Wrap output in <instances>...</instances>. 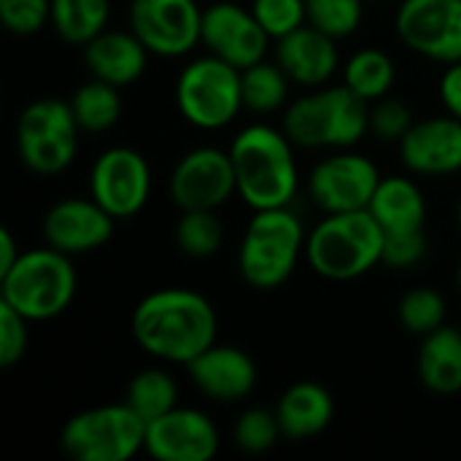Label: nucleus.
Instances as JSON below:
<instances>
[{
    "mask_svg": "<svg viewBox=\"0 0 461 461\" xmlns=\"http://www.w3.org/2000/svg\"><path fill=\"white\" fill-rule=\"evenodd\" d=\"M132 338L154 359L189 365L216 343L213 305L192 289H159L132 311Z\"/></svg>",
    "mask_w": 461,
    "mask_h": 461,
    "instance_id": "nucleus-1",
    "label": "nucleus"
},
{
    "mask_svg": "<svg viewBox=\"0 0 461 461\" xmlns=\"http://www.w3.org/2000/svg\"><path fill=\"white\" fill-rule=\"evenodd\" d=\"M292 146L289 135L270 124H251L238 132L230 146V157L238 178V194L249 208H281L294 200L300 176Z\"/></svg>",
    "mask_w": 461,
    "mask_h": 461,
    "instance_id": "nucleus-2",
    "label": "nucleus"
},
{
    "mask_svg": "<svg viewBox=\"0 0 461 461\" xmlns=\"http://www.w3.org/2000/svg\"><path fill=\"white\" fill-rule=\"evenodd\" d=\"M384 227L365 211L327 213L305 240L313 273L330 281H354L384 262Z\"/></svg>",
    "mask_w": 461,
    "mask_h": 461,
    "instance_id": "nucleus-3",
    "label": "nucleus"
},
{
    "mask_svg": "<svg viewBox=\"0 0 461 461\" xmlns=\"http://www.w3.org/2000/svg\"><path fill=\"white\" fill-rule=\"evenodd\" d=\"M370 103L346 84L316 89L284 113V132L303 149H351L370 130Z\"/></svg>",
    "mask_w": 461,
    "mask_h": 461,
    "instance_id": "nucleus-4",
    "label": "nucleus"
},
{
    "mask_svg": "<svg viewBox=\"0 0 461 461\" xmlns=\"http://www.w3.org/2000/svg\"><path fill=\"white\" fill-rule=\"evenodd\" d=\"M76 270L70 254L51 246L22 251L16 265L0 276V303L27 321H49L68 311L76 297Z\"/></svg>",
    "mask_w": 461,
    "mask_h": 461,
    "instance_id": "nucleus-5",
    "label": "nucleus"
},
{
    "mask_svg": "<svg viewBox=\"0 0 461 461\" xmlns=\"http://www.w3.org/2000/svg\"><path fill=\"white\" fill-rule=\"evenodd\" d=\"M305 240L303 224L289 205L254 211L238 249V270L243 281L262 292L278 289L294 273Z\"/></svg>",
    "mask_w": 461,
    "mask_h": 461,
    "instance_id": "nucleus-6",
    "label": "nucleus"
},
{
    "mask_svg": "<svg viewBox=\"0 0 461 461\" xmlns=\"http://www.w3.org/2000/svg\"><path fill=\"white\" fill-rule=\"evenodd\" d=\"M62 451L76 461H130L146 451V421L127 405H100L76 413L59 435Z\"/></svg>",
    "mask_w": 461,
    "mask_h": 461,
    "instance_id": "nucleus-7",
    "label": "nucleus"
},
{
    "mask_svg": "<svg viewBox=\"0 0 461 461\" xmlns=\"http://www.w3.org/2000/svg\"><path fill=\"white\" fill-rule=\"evenodd\" d=\"M78 122L70 103L43 97L30 103L16 122V151L38 176H57L73 165L78 151Z\"/></svg>",
    "mask_w": 461,
    "mask_h": 461,
    "instance_id": "nucleus-8",
    "label": "nucleus"
},
{
    "mask_svg": "<svg viewBox=\"0 0 461 461\" xmlns=\"http://www.w3.org/2000/svg\"><path fill=\"white\" fill-rule=\"evenodd\" d=\"M176 105L200 130L227 127L243 108L240 70L213 54L189 62L176 81Z\"/></svg>",
    "mask_w": 461,
    "mask_h": 461,
    "instance_id": "nucleus-9",
    "label": "nucleus"
},
{
    "mask_svg": "<svg viewBox=\"0 0 461 461\" xmlns=\"http://www.w3.org/2000/svg\"><path fill=\"white\" fill-rule=\"evenodd\" d=\"M394 27L419 57L443 65L461 59V0H400Z\"/></svg>",
    "mask_w": 461,
    "mask_h": 461,
    "instance_id": "nucleus-10",
    "label": "nucleus"
},
{
    "mask_svg": "<svg viewBox=\"0 0 461 461\" xmlns=\"http://www.w3.org/2000/svg\"><path fill=\"white\" fill-rule=\"evenodd\" d=\"M235 192L232 157L213 146L186 151L170 173V197L181 211H219Z\"/></svg>",
    "mask_w": 461,
    "mask_h": 461,
    "instance_id": "nucleus-11",
    "label": "nucleus"
},
{
    "mask_svg": "<svg viewBox=\"0 0 461 461\" xmlns=\"http://www.w3.org/2000/svg\"><path fill=\"white\" fill-rule=\"evenodd\" d=\"M130 30L157 57H184L203 35V8L194 0H132Z\"/></svg>",
    "mask_w": 461,
    "mask_h": 461,
    "instance_id": "nucleus-12",
    "label": "nucleus"
},
{
    "mask_svg": "<svg viewBox=\"0 0 461 461\" xmlns=\"http://www.w3.org/2000/svg\"><path fill=\"white\" fill-rule=\"evenodd\" d=\"M89 189L113 219H132L143 211L151 192L149 162L135 149L113 146L95 159Z\"/></svg>",
    "mask_w": 461,
    "mask_h": 461,
    "instance_id": "nucleus-13",
    "label": "nucleus"
},
{
    "mask_svg": "<svg viewBox=\"0 0 461 461\" xmlns=\"http://www.w3.org/2000/svg\"><path fill=\"white\" fill-rule=\"evenodd\" d=\"M267 30L259 24L251 8L221 0L203 8V35L200 43L238 70H246L265 59L270 46Z\"/></svg>",
    "mask_w": 461,
    "mask_h": 461,
    "instance_id": "nucleus-14",
    "label": "nucleus"
},
{
    "mask_svg": "<svg viewBox=\"0 0 461 461\" xmlns=\"http://www.w3.org/2000/svg\"><path fill=\"white\" fill-rule=\"evenodd\" d=\"M381 184L378 167L351 151H340L319 162L308 178V194L324 213L365 211Z\"/></svg>",
    "mask_w": 461,
    "mask_h": 461,
    "instance_id": "nucleus-15",
    "label": "nucleus"
},
{
    "mask_svg": "<svg viewBox=\"0 0 461 461\" xmlns=\"http://www.w3.org/2000/svg\"><path fill=\"white\" fill-rule=\"evenodd\" d=\"M216 451L219 429L200 411L173 408L146 424V454L157 461H211Z\"/></svg>",
    "mask_w": 461,
    "mask_h": 461,
    "instance_id": "nucleus-16",
    "label": "nucleus"
},
{
    "mask_svg": "<svg viewBox=\"0 0 461 461\" xmlns=\"http://www.w3.org/2000/svg\"><path fill=\"white\" fill-rule=\"evenodd\" d=\"M113 221L116 219L95 197H68L46 211L41 232L46 246L62 254H84L111 240Z\"/></svg>",
    "mask_w": 461,
    "mask_h": 461,
    "instance_id": "nucleus-17",
    "label": "nucleus"
},
{
    "mask_svg": "<svg viewBox=\"0 0 461 461\" xmlns=\"http://www.w3.org/2000/svg\"><path fill=\"white\" fill-rule=\"evenodd\" d=\"M400 159L419 176H451L461 170V119L432 116L413 122L400 140Z\"/></svg>",
    "mask_w": 461,
    "mask_h": 461,
    "instance_id": "nucleus-18",
    "label": "nucleus"
},
{
    "mask_svg": "<svg viewBox=\"0 0 461 461\" xmlns=\"http://www.w3.org/2000/svg\"><path fill=\"white\" fill-rule=\"evenodd\" d=\"M276 62L284 68L289 81L319 89L338 73V38L305 22L294 32L276 41Z\"/></svg>",
    "mask_w": 461,
    "mask_h": 461,
    "instance_id": "nucleus-19",
    "label": "nucleus"
},
{
    "mask_svg": "<svg viewBox=\"0 0 461 461\" xmlns=\"http://www.w3.org/2000/svg\"><path fill=\"white\" fill-rule=\"evenodd\" d=\"M186 370L194 386L213 402H238L257 386L254 359L235 346L213 343L197 359H192Z\"/></svg>",
    "mask_w": 461,
    "mask_h": 461,
    "instance_id": "nucleus-20",
    "label": "nucleus"
},
{
    "mask_svg": "<svg viewBox=\"0 0 461 461\" xmlns=\"http://www.w3.org/2000/svg\"><path fill=\"white\" fill-rule=\"evenodd\" d=\"M149 49L132 30H103L84 43V62L89 73L113 86L135 84L149 62Z\"/></svg>",
    "mask_w": 461,
    "mask_h": 461,
    "instance_id": "nucleus-21",
    "label": "nucleus"
},
{
    "mask_svg": "<svg viewBox=\"0 0 461 461\" xmlns=\"http://www.w3.org/2000/svg\"><path fill=\"white\" fill-rule=\"evenodd\" d=\"M276 416H278L284 438L311 440L332 424L335 400L321 384L300 381L281 394V400L276 405Z\"/></svg>",
    "mask_w": 461,
    "mask_h": 461,
    "instance_id": "nucleus-22",
    "label": "nucleus"
},
{
    "mask_svg": "<svg viewBox=\"0 0 461 461\" xmlns=\"http://www.w3.org/2000/svg\"><path fill=\"white\" fill-rule=\"evenodd\" d=\"M419 378L440 397L461 392V330L440 327L424 335L419 348Z\"/></svg>",
    "mask_w": 461,
    "mask_h": 461,
    "instance_id": "nucleus-23",
    "label": "nucleus"
},
{
    "mask_svg": "<svg viewBox=\"0 0 461 461\" xmlns=\"http://www.w3.org/2000/svg\"><path fill=\"white\" fill-rule=\"evenodd\" d=\"M367 211L375 216V221L384 227V232L424 230V221H427L424 194L405 176L381 178V184H378Z\"/></svg>",
    "mask_w": 461,
    "mask_h": 461,
    "instance_id": "nucleus-24",
    "label": "nucleus"
},
{
    "mask_svg": "<svg viewBox=\"0 0 461 461\" xmlns=\"http://www.w3.org/2000/svg\"><path fill=\"white\" fill-rule=\"evenodd\" d=\"M111 0H51V27L68 43L84 46L108 27Z\"/></svg>",
    "mask_w": 461,
    "mask_h": 461,
    "instance_id": "nucleus-25",
    "label": "nucleus"
},
{
    "mask_svg": "<svg viewBox=\"0 0 461 461\" xmlns=\"http://www.w3.org/2000/svg\"><path fill=\"white\" fill-rule=\"evenodd\" d=\"M394 62L381 49H359L348 57L343 70V84L359 95L365 103H375L386 97L394 86Z\"/></svg>",
    "mask_w": 461,
    "mask_h": 461,
    "instance_id": "nucleus-26",
    "label": "nucleus"
},
{
    "mask_svg": "<svg viewBox=\"0 0 461 461\" xmlns=\"http://www.w3.org/2000/svg\"><path fill=\"white\" fill-rule=\"evenodd\" d=\"M70 108L76 113V122L86 132H108L119 116H122V97L119 86L92 78L89 84H81L76 95L70 97Z\"/></svg>",
    "mask_w": 461,
    "mask_h": 461,
    "instance_id": "nucleus-27",
    "label": "nucleus"
},
{
    "mask_svg": "<svg viewBox=\"0 0 461 461\" xmlns=\"http://www.w3.org/2000/svg\"><path fill=\"white\" fill-rule=\"evenodd\" d=\"M124 402L149 424L165 413H170L173 408H178V386L173 381V375H167L165 370H143L138 373L127 392H124Z\"/></svg>",
    "mask_w": 461,
    "mask_h": 461,
    "instance_id": "nucleus-28",
    "label": "nucleus"
},
{
    "mask_svg": "<svg viewBox=\"0 0 461 461\" xmlns=\"http://www.w3.org/2000/svg\"><path fill=\"white\" fill-rule=\"evenodd\" d=\"M240 89H243V108L254 113H273L286 103L289 76L278 62L262 59L240 70Z\"/></svg>",
    "mask_w": 461,
    "mask_h": 461,
    "instance_id": "nucleus-29",
    "label": "nucleus"
},
{
    "mask_svg": "<svg viewBox=\"0 0 461 461\" xmlns=\"http://www.w3.org/2000/svg\"><path fill=\"white\" fill-rule=\"evenodd\" d=\"M224 230L216 211H181L176 224V243L192 259H208L221 249Z\"/></svg>",
    "mask_w": 461,
    "mask_h": 461,
    "instance_id": "nucleus-30",
    "label": "nucleus"
},
{
    "mask_svg": "<svg viewBox=\"0 0 461 461\" xmlns=\"http://www.w3.org/2000/svg\"><path fill=\"white\" fill-rule=\"evenodd\" d=\"M397 316H400L402 330H408L411 335L424 338V335H429V332H435V330L443 327V319H446V300H443L435 289L419 286V289H411V292L400 300Z\"/></svg>",
    "mask_w": 461,
    "mask_h": 461,
    "instance_id": "nucleus-31",
    "label": "nucleus"
},
{
    "mask_svg": "<svg viewBox=\"0 0 461 461\" xmlns=\"http://www.w3.org/2000/svg\"><path fill=\"white\" fill-rule=\"evenodd\" d=\"M305 8H308V24L340 41L359 30L365 0H305Z\"/></svg>",
    "mask_w": 461,
    "mask_h": 461,
    "instance_id": "nucleus-32",
    "label": "nucleus"
},
{
    "mask_svg": "<svg viewBox=\"0 0 461 461\" xmlns=\"http://www.w3.org/2000/svg\"><path fill=\"white\" fill-rule=\"evenodd\" d=\"M281 435L284 432H281L276 411H265V408H251V411L240 413V419H238V424L232 429L235 446L243 448L246 454L270 451L278 443Z\"/></svg>",
    "mask_w": 461,
    "mask_h": 461,
    "instance_id": "nucleus-33",
    "label": "nucleus"
},
{
    "mask_svg": "<svg viewBox=\"0 0 461 461\" xmlns=\"http://www.w3.org/2000/svg\"><path fill=\"white\" fill-rule=\"evenodd\" d=\"M251 11L273 41L294 32L308 22L305 0H254Z\"/></svg>",
    "mask_w": 461,
    "mask_h": 461,
    "instance_id": "nucleus-34",
    "label": "nucleus"
},
{
    "mask_svg": "<svg viewBox=\"0 0 461 461\" xmlns=\"http://www.w3.org/2000/svg\"><path fill=\"white\" fill-rule=\"evenodd\" d=\"M0 22L14 35H35L51 22V0H0Z\"/></svg>",
    "mask_w": 461,
    "mask_h": 461,
    "instance_id": "nucleus-35",
    "label": "nucleus"
},
{
    "mask_svg": "<svg viewBox=\"0 0 461 461\" xmlns=\"http://www.w3.org/2000/svg\"><path fill=\"white\" fill-rule=\"evenodd\" d=\"M413 111L397 100V97H381L375 100V105L370 108V130L373 135H378L381 140H402L405 132L413 127Z\"/></svg>",
    "mask_w": 461,
    "mask_h": 461,
    "instance_id": "nucleus-36",
    "label": "nucleus"
},
{
    "mask_svg": "<svg viewBox=\"0 0 461 461\" xmlns=\"http://www.w3.org/2000/svg\"><path fill=\"white\" fill-rule=\"evenodd\" d=\"M384 265L394 270H408L416 267L424 254H427V238L424 230H411V232H384Z\"/></svg>",
    "mask_w": 461,
    "mask_h": 461,
    "instance_id": "nucleus-37",
    "label": "nucleus"
},
{
    "mask_svg": "<svg viewBox=\"0 0 461 461\" xmlns=\"http://www.w3.org/2000/svg\"><path fill=\"white\" fill-rule=\"evenodd\" d=\"M27 319L0 303V367H14L27 351Z\"/></svg>",
    "mask_w": 461,
    "mask_h": 461,
    "instance_id": "nucleus-38",
    "label": "nucleus"
},
{
    "mask_svg": "<svg viewBox=\"0 0 461 461\" xmlns=\"http://www.w3.org/2000/svg\"><path fill=\"white\" fill-rule=\"evenodd\" d=\"M440 100L446 113L461 119V59L446 65V73L440 78Z\"/></svg>",
    "mask_w": 461,
    "mask_h": 461,
    "instance_id": "nucleus-39",
    "label": "nucleus"
},
{
    "mask_svg": "<svg viewBox=\"0 0 461 461\" xmlns=\"http://www.w3.org/2000/svg\"><path fill=\"white\" fill-rule=\"evenodd\" d=\"M19 257H22V251L16 249V240L11 235V230L8 227H0V276L8 273L16 265Z\"/></svg>",
    "mask_w": 461,
    "mask_h": 461,
    "instance_id": "nucleus-40",
    "label": "nucleus"
},
{
    "mask_svg": "<svg viewBox=\"0 0 461 461\" xmlns=\"http://www.w3.org/2000/svg\"><path fill=\"white\" fill-rule=\"evenodd\" d=\"M456 284H459V289H461V262H459V270H456Z\"/></svg>",
    "mask_w": 461,
    "mask_h": 461,
    "instance_id": "nucleus-41",
    "label": "nucleus"
},
{
    "mask_svg": "<svg viewBox=\"0 0 461 461\" xmlns=\"http://www.w3.org/2000/svg\"><path fill=\"white\" fill-rule=\"evenodd\" d=\"M456 216H459V227H461V200H459V211H456Z\"/></svg>",
    "mask_w": 461,
    "mask_h": 461,
    "instance_id": "nucleus-42",
    "label": "nucleus"
},
{
    "mask_svg": "<svg viewBox=\"0 0 461 461\" xmlns=\"http://www.w3.org/2000/svg\"><path fill=\"white\" fill-rule=\"evenodd\" d=\"M373 3H392V0H373Z\"/></svg>",
    "mask_w": 461,
    "mask_h": 461,
    "instance_id": "nucleus-43",
    "label": "nucleus"
}]
</instances>
